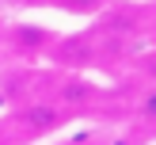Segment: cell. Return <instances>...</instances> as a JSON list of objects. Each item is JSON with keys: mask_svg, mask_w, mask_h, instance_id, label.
<instances>
[{"mask_svg": "<svg viewBox=\"0 0 156 145\" xmlns=\"http://www.w3.org/2000/svg\"><path fill=\"white\" fill-rule=\"evenodd\" d=\"M88 96H91V88L80 84V80H69L65 88H61V99H65V103H76V99H88Z\"/></svg>", "mask_w": 156, "mask_h": 145, "instance_id": "cell-3", "label": "cell"}, {"mask_svg": "<svg viewBox=\"0 0 156 145\" xmlns=\"http://www.w3.org/2000/svg\"><path fill=\"white\" fill-rule=\"evenodd\" d=\"M61 61H84L88 57V46H84V38H65V46H61Z\"/></svg>", "mask_w": 156, "mask_h": 145, "instance_id": "cell-2", "label": "cell"}, {"mask_svg": "<svg viewBox=\"0 0 156 145\" xmlns=\"http://www.w3.org/2000/svg\"><path fill=\"white\" fill-rule=\"evenodd\" d=\"M19 122L30 130V134H50L53 126H61V111L53 103H30L19 111Z\"/></svg>", "mask_w": 156, "mask_h": 145, "instance_id": "cell-1", "label": "cell"}, {"mask_svg": "<svg viewBox=\"0 0 156 145\" xmlns=\"http://www.w3.org/2000/svg\"><path fill=\"white\" fill-rule=\"evenodd\" d=\"M15 38H19V46H42V31H30V27H19L15 31Z\"/></svg>", "mask_w": 156, "mask_h": 145, "instance_id": "cell-5", "label": "cell"}, {"mask_svg": "<svg viewBox=\"0 0 156 145\" xmlns=\"http://www.w3.org/2000/svg\"><path fill=\"white\" fill-rule=\"evenodd\" d=\"M57 4L69 12H95V8H103V0H57Z\"/></svg>", "mask_w": 156, "mask_h": 145, "instance_id": "cell-4", "label": "cell"}]
</instances>
